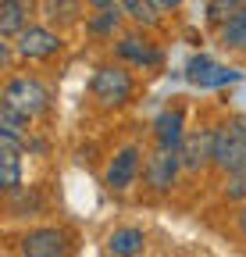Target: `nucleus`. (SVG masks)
<instances>
[{
    "label": "nucleus",
    "mask_w": 246,
    "mask_h": 257,
    "mask_svg": "<svg viewBox=\"0 0 246 257\" xmlns=\"http://www.w3.org/2000/svg\"><path fill=\"white\" fill-rule=\"evenodd\" d=\"M132 93H136V79L129 72V64H121V61H107L100 64V68L93 72V79H89V96L114 111V107H125L132 100Z\"/></svg>",
    "instance_id": "1"
},
{
    "label": "nucleus",
    "mask_w": 246,
    "mask_h": 257,
    "mask_svg": "<svg viewBox=\"0 0 246 257\" xmlns=\"http://www.w3.org/2000/svg\"><path fill=\"white\" fill-rule=\"evenodd\" d=\"M214 168L221 175H232L246 168V118L228 114L214 125Z\"/></svg>",
    "instance_id": "2"
},
{
    "label": "nucleus",
    "mask_w": 246,
    "mask_h": 257,
    "mask_svg": "<svg viewBox=\"0 0 246 257\" xmlns=\"http://www.w3.org/2000/svg\"><path fill=\"white\" fill-rule=\"evenodd\" d=\"M4 107L25 114L29 121H36L50 111V89L36 75H11L4 86Z\"/></svg>",
    "instance_id": "3"
},
{
    "label": "nucleus",
    "mask_w": 246,
    "mask_h": 257,
    "mask_svg": "<svg viewBox=\"0 0 246 257\" xmlns=\"http://www.w3.org/2000/svg\"><path fill=\"white\" fill-rule=\"evenodd\" d=\"M22 257H72V236L61 225H36L25 229L18 239Z\"/></svg>",
    "instance_id": "4"
},
{
    "label": "nucleus",
    "mask_w": 246,
    "mask_h": 257,
    "mask_svg": "<svg viewBox=\"0 0 246 257\" xmlns=\"http://www.w3.org/2000/svg\"><path fill=\"white\" fill-rule=\"evenodd\" d=\"M114 54H118L121 64H129V68H143V72L161 68V64H164V50L153 43L146 32H121L118 43H114Z\"/></svg>",
    "instance_id": "5"
},
{
    "label": "nucleus",
    "mask_w": 246,
    "mask_h": 257,
    "mask_svg": "<svg viewBox=\"0 0 246 257\" xmlns=\"http://www.w3.org/2000/svg\"><path fill=\"white\" fill-rule=\"evenodd\" d=\"M65 50V36L50 25H29L22 36L15 40V54L22 61H50Z\"/></svg>",
    "instance_id": "6"
},
{
    "label": "nucleus",
    "mask_w": 246,
    "mask_h": 257,
    "mask_svg": "<svg viewBox=\"0 0 246 257\" xmlns=\"http://www.w3.org/2000/svg\"><path fill=\"white\" fill-rule=\"evenodd\" d=\"M186 172L182 168L178 150H153L143 165V182L150 193H171L178 186V175Z\"/></svg>",
    "instance_id": "7"
},
{
    "label": "nucleus",
    "mask_w": 246,
    "mask_h": 257,
    "mask_svg": "<svg viewBox=\"0 0 246 257\" xmlns=\"http://www.w3.org/2000/svg\"><path fill=\"white\" fill-rule=\"evenodd\" d=\"M139 172H143V150H139L136 143H129V147H121V150L111 157V165H107V172H104V186L114 189V193H125V189L136 186Z\"/></svg>",
    "instance_id": "8"
},
{
    "label": "nucleus",
    "mask_w": 246,
    "mask_h": 257,
    "mask_svg": "<svg viewBox=\"0 0 246 257\" xmlns=\"http://www.w3.org/2000/svg\"><path fill=\"white\" fill-rule=\"evenodd\" d=\"M178 157H182V168L186 172L214 168V125L196 128V133H186V140H182V147H178Z\"/></svg>",
    "instance_id": "9"
},
{
    "label": "nucleus",
    "mask_w": 246,
    "mask_h": 257,
    "mask_svg": "<svg viewBox=\"0 0 246 257\" xmlns=\"http://www.w3.org/2000/svg\"><path fill=\"white\" fill-rule=\"evenodd\" d=\"M182 140H186V111L164 107L153 118V143H157V150H178Z\"/></svg>",
    "instance_id": "10"
},
{
    "label": "nucleus",
    "mask_w": 246,
    "mask_h": 257,
    "mask_svg": "<svg viewBox=\"0 0 246 257\" xmlns=\"http://www.w3.org/2000/svg\"><path fill=\"white\" fill-rule=\"evenodd\" d=\"M22 150H25L22 140L0 133V186L8 197L22 189Z\"/></svg>",
    "instance_id": "11"
},
{
    "label": "nucleus",
    "mask_w": 246,
    "mask_h": 257,
    "mask_svg": "<svg viewBox=\"0 0 246 257\" xmlns=\"http://www.w3.org/2000/svg\"><path fill=\"white\" fill-rule=\"evenodd\" d=\"M33 15H36L33 0H0V36L18 40L22 32L33 25Z\"/></svg>",
    "instance_id": "12"
},
{
    "label": "nucleus",
    "mask_w": 246,
    "mask_h": 257,
    "mask_svg": "<svg viewBox=\"0 0 246 257\" xmlns=\"http://www.w3.org/2000/svg\"><path fill=\"white\" fill-rule=\"evenodd\" d=\"M40 15H43V25L50 29H72L82 22V0H40Z\"/></svg>",
    "instance_id": "13"
},
{
    "label": "nucleus",
    "mask_w": 246,
    "mask_h": 257,
    "mask_svg": "<svg viewBox=\"0 0 246 257\" xmlns=\"http://www.w3.org/2000/svg\"><path fill=\"white\" fill-rule=\"evenodd\" d=\"M143 246H146V232L139 225H121V229H114L107 236V253L111 257H136V253H143Z\"/></svg>",
    "instance_id": "14"
},
{
    "label": "nucleus",
    "mask_w": 246,
    "mask_h": 257,
    "mask_svg": "<svg viewBox=\"0 0 246 257\" xmlns=\"http://www.w3.org/2000/svg\"><path fill=\"white\" fill-rule=\"evenodd\" d=\"M121 22H125L121 8H104V11L86 15V32L93 40H114V36H121Z\"/></svg>",
    "instance_id": "15"
},
{
    "label": "nucleus",
    "mask_w": 246,
    "mask_h": 257,
    "mask_svg": "<svg viewBox=\"0 0 246 257\" xmlns=\"http://www.w3.org/2000/svg\"><path fill=\"white\" fill-rule=\"evenodd\" d=\"M218 43L225 50H235V54H246V8L239 15H232L228 22L218 25Z\"/></svg>",
    "instance_id": "16"
},
{
    "label": "nucleus",
    "mask_w": 246,
    "mask_h": 257,
    "mask_svg": "<svg viewBox=\"0 0 246 257\" xmlns=\"http://www.w3.org/2000/svg\"><path fill=\"white\" fill-rule=\"evenodd\" d=\"M118 8H121V15H125V22H132L139 32L143 29H153V25L161 22L157 8H153L150 0H118Z\"/></svg>",
    "instance_id": "17"
},
{
    "label": "nucleus",
    "mask_w": 246,
    "mask_h": 257,
    "mask_svg": "<svg viewBox=\"0 0 246 257\" xmlns=\"http://www.w3.org/2000/svg\"><path fill=\"white\" fill-rule=\"evenodd\" d=\"M29 125H33V121H29L25 114H18V111L0 104V133H4V136H15V140H22L29 147Z\"/></svg>",
    "instance_id": "18"
},
{
    "label": "nucleus",
    "mask_w": 246,
    "mask_h": 257,
    "mask_svg": "<svg viewBox=\"0 0 246 257\" xmlns=\"http://www.w3.org/2000/svg\"><path fill=\"white\" fill-rule=\"evenodd\" d=\"M242 8H246V0H210V4H207V22L210 25H221L232 15H239Z\"/></svg>",
    "instance_id": "19"
},
{
    "label": "nucleus",
    "mask_w": 246,
    "mask_h": 257,
    "mask_svg": "<svg viewBox=\"0 0 246 257\" xmlns=\"http://www.w3.org/2000/svg\"><path fill=\"white\" fill-rule=\"evenodd\" d=\"M214 68H218V61L207 57V54H200V57H193V61L186 64V79H189L193 86H203V82L214 75Z\"/></svg>",
    "instance_id": "20"
},
{
    "label": "nucleus",
    "mask_w": 246,
    "mask_h": 257,
    "mask_svg": "<svg viewBox=\"0 0 246 257\" xmlns=\"http://www.w3.org/2000/svg\"><path fill=\"white\" fill-rule=\"evenodd\" d=\"M221 193H225V200H232V204H246V168H239V172L225 175Z\"/></svg>",
    "instance_id": "21"
},
{
    "label": "nucleus",
    "mask_w": 246,
    "mask_h": 257,
    "mask_svg": "<svg viewBox=\"0 0 246 257\" xmlns=\"http://www.w3.org/2000/svg\"><path fill=\"white\" fill-rule=\"evenodd\" d=\"M153 8H157V15H171V11H178L186 0H150Z\"/></svg>",
    "instance_id": "22"
},
{
    "label": "nucleus",
    "mask_w": 246,
    "mask_h": 257,
    "mask_svg": "<svg viewBox=\"0 0 246 257\" xmlns=\"http://www.w3.org/2000/svg\"><path fill=\"white\" fill-rule=\"evenodd\" d=\"M82 4H89L93 11H104V8H118V0H82Z\"/></svg>",
    "instance_id": "23"
},
{
    "label": "nucleus",
    "mask_w": 246,
    "mask_h": 257,
    "mask_svg": "<svg viewBox=\"0 0 246 257\" xmlns=\"http://www.w3.org/2000/svg\"><path fill=\"white\" fill-rule=\"evenodd\" d=\"M235 229L246 236V204H239V214H235Z\"/></svg>",
    "instance_id": "24"
},
{
    "label": "nucleus",
    "mask_w": 246,
    "mask_h": 257,
    "mask_svg": "<svg viewBox=\"0 0 246 257\" xmlns=\"http://www.w3.org/2000/svg\"><path fill=\"white\" fill-rule=\"evenodd\" d=\"M33 4H36V0H33Z\"/></svg>",
    "instance_id": "25"
}]
</instances>
